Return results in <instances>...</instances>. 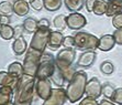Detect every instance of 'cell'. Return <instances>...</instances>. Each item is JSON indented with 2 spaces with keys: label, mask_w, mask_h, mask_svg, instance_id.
<instances>
[{
  "label": "cell",
  "mask_w": 122,
  "mask_h": 105,
  "mask_svg": "<svg viewBox=\"0 0 122 105\" xmlns=\"http://www.w3.org/2000/svg\"><path fill=\"white\" fill-rule=\"evenodd\" d=\"M35 82L36 77L23 74L19 77L18 83L14 88L13 103L15 105H31L34 99V92H35Z\"/></svg>",
  "instance_id": "1"
},
{
  "label": "cell",
  "mask_w": 122,
  "mask_h": 105,
  "mask_svg": "<svg viewBox=\"0 0 122 105\" xmlns=\"http://www.w3.org/2000/svg\"><path fill=\"white\" fill-rule=\"evenodd\" d=\"M76 59V51L73 48H64L55 57V62L61 72L63 73L65 81H71L74 74L77 72L76 66L74 65Z\"/></svg>",
  "instance_id": "2"
},
{
  "label": "cell",
  "mask_w": 122,
  "mask_h": 105,
  "mask_svg": "<svg viewBox=\"0 0 122 105\" xmlns=\"http://www.w3.org/2000/svg\"><path fill=\"white\" fill-rule=\"evenodd\" d=\"M88 82L87 73L84 71H77L74 76L68 82L66 90L67 99L71 103H76L82 99L86 90V84Z\"/></svg>",
  "instance_id": "3"
},
{
  "label": "cell",
  "mask_w": 122,
  "mask_h": 105,
  "mask_svg": "<svg viewBox=\"0 0 122 105\" xmlns=\"http://www.w3.org/2000/svg\"><path fill=\"white\" fill-rule=\"evenodd\" d=\"M55 68H56L55 57L50 52L44 51L41 55L40 65L35 74V77L36 79H50L52 74L54 73Z\"/></svg>",
  "instance_id": "4"
},
{
  "label": "cell",
  "mask_w": 122,
  "mask_h": 105,
  "mask_svg": "<svg viewBox=\"0 0 122 105\" xmlns=\"http://www.w3.org/2000/svg\"><path fill=\"white\" fill-rule=\"evenodd\" d=\"M75 48L81 51L87 50H96L98 49V42L99 39L91 33L84 31H78L74 34Z\"/></svg>",
  "instance_id": "5"
},
{
  "label": "cell",
  "mask_w": 122,
  "mask_h": 105,
  "mask_svg": "<svg viewBox=\"0 0 122 105\" xmlns=\"http://www.w3.org/2000/svg\"><path fill=\"white\" fill-rule=\"evenodd\" d=\"M43 52H40L35 50L33 48H30L26 50L25 52V57L23 60V70L24 73L35 76V74L37 72V69L40 65V60H41V55Z\"/></svg>",
  "instance_id": "6"
},
{
  "label": "cell",
  "mask_w": 122,
  "mask_h": 105,
  "mask_svg": "<svg viewBox=\"0 0 122 105\" xmlns=\"http://www.w3.org/2000/svg\"><path fill=\"white\" fill-rule=\"evenodd\" d=\"M51 29L50 28H39L34 32V35L32 37L30 47L40 52H44L45 48L47 47L48 38L51 34Z\"/></svg>",
  "instance_id": "7"
},
{
  "label": "cell",
  "mask_w": 122,
  "mask_h": 105,
  "mask_svg": "<svg viewBox=\"0 0 122 105\" xmlns=\"http://www.w3.org/2000/svg\"><path fill=\"white\" fill-rule=\"evenodd\" d=\"M52 83L50 79H36L35 82V93L41 99L45 101L52 94Z\"/></svg>",
  "instance_id": "8"
},
{
  "label": "cell",
  "mask_w": 122,
  "mask_h": 105,
  "mask_svg": "<svg viewBox=\"0 0 122 105\" xmlns=\"http://www.w3.org/2000/svg\"><path fill=\"white\" fill-rule=\"evenodd\" d=\"M67 99L66 90L63 88H56L52 90V94L46 99L43 105H64Z\"/></svg>",
  "instance_id": "9"
},
{
  "label": "cell",
  "mask_w": 122,
  "mask_h": 105,
  "mask_svg": "<svg viewBox=\"0 0 122 105\" xmlns=\"http://www.w3.org/2000/svg\"><path fill=\"white\" fill-rule=\"evenodd\" d=\"M67 28L71 30H80L87 24V19L79 12H71L66 16Z\"/></svg>",
  "instance_id": "10"
},
{
  "label": "cell",
  "mask_w": 122,
  "mask_h": 105,
  "mask_svg": "<svg viewBox=\"0 0 122 105\" xmlns=\"http://www.w3.org/2000/svg\"><path fill=\"white\" fill-rule=\"evenodd\" d=\"M97 60V53L94 50H87L84 51L78 58V61L76 63V66L81 69H88L94 65V63Z\"/></svg>",
  "instance_id": "11"
},
{
  "label": "cell",
  "mask_w": 122,
  "mask_h": 105,
  "mask_svg": "<svg viewBox=\"0 0 122 105\" xmlns=\"http://www.w3.org/2000/svg\"><path fill=\"white\" fill-rule=\"evenodd\" d=\"M85 94L89 97H94V99H98L102 94V85L100 81L97 77H92L87 82L86 84V90Z\"/></svg>",
  "instance_id": "12"
},
{
  "label": "cell",
  "mask_w": 122,
  "mask_h": 105,
  "mask_svg": "<svg viewBox=\"0 0 122 105\" xmlns=\"http://www.w3.org/2000/svg\"><path fill=\"white\" fill-rule=\"evenodd\" d=\"M114 46H116V41H114V38L112 34L102 35L99 39V42H98V49L103 52H108L112 50Z\"/></svg>",
  "instance_id": "13"
},
{
  "label": "cell",
  "mask_w": 122,
  "mask_h": 105,
  "mask_svg": "<svg viewBox=\"0 0 122 105\" xmlns=\"http://www.w3.org/2000/svg\"><path fill=\"white\" fill-rule=\"evenodd\" d=\"M64 38H65V35L62 33V31H58V30H56V31H51L50 38H48L47 46L51 49H53V50H56V49L61 48V46H63Z\"/></svg>",
  "instance_id": "14"
},
{
  "label": "cell",
  "mask_w": 122,
  "mask_h": 105,
  "mask_svg": "<svg viewBox=\"0 0 122 105\" xmlns=\"http://www.w3.org/2000/svg\"><path fill=\"white\" fill-rule=\"evenodd\" d=\"M14 90L11 86H0V105H7L12 102Z\"/></svg>",
  "instance_id": "15"
},
{
  "label": "cell",
  "mask_w": 122,
  "mask_h": 105,
  "mask_svg": "<svg viewBox=\"0 0 122 105\" xmlns=\"http://www.w3.org/2000/svg\"><path fill=\"white\" fill-rule=\"evenodd\" d=\"M18 80V77H14L8 71H0V86H11L14 90Z\"/></svg>",
  "instance_id": "16"
},
{
  "label": "cell",
  "mask_w": 122,
  "mask_h": 105,
  "mask_svg": "<svg viewBox=\"0 0 122 105\" xmlns=\"http://www.w3.org/2000/svg\"><path fill=\"white\" fill-rule=\"evenodd\" d=\"M12 50L17 55H21L24 54L28 50V42L25 41V39L23 37L15 38L12 43Z\"/></svg>",
  "instance_id": "17"
},
{
  "label": "cell",
  "mask_w": 122,
  "mask_h": 105,
  "mask_svg": "<svg viewBox=\"0 0 122 105\" xmlns=\"http://www.w3.org/2000/svg\"><path fill=\"white\" fill-rule=\"evenodd\" d=\"M29 10H30V5L28 1L17 0L13 3V12L19 17H24L25 14L29 13Z\"/></svg>",
  "instance_id": "18"
},
{
  "label": "cell",
  "mask_w": 122,
  "mask_h": 105,
  "mask_svg": "<svg viewBox=\"0 0 122 105\" xmlns=\"http://www.w3.org/2000/svg\"><path fill=\"white\" fill-rule=\"evenodd\" d=\"M8 72L11 75H13L14 77H21L24 74V70H23V64L18 61H14L12 62L10 65L8 66Z\"/></svg>",
  "instance_id": "19"
},
{
  "label": "cell",
  "mask_w": 122,
  "mask_h": 105,
  "mask_svg": "<svg viewBox=\"0 0 122 105\" xmlns=\"http://www.w3.org/2000/svg\"><path fill=\"white\" fill-rule=\"evenodd\" d=\"M65 7L71 12H78L85 6V0H64Z\"/></svg>",
  "instance_id": "20"
},
{
  "label": "cell",
  "mask_w": 122,
  "mask_h": 105,
  "mask_svg": "<svg viewBox=\"0 0 122 105\" xmlns=\"http://www.w3.org/2000/svg\"><path fill=\"white\" fill-rule=\"evenodd\" d=\"M50 80L54 83L57 88H63V85H64V84H65V82H66L65 77H64L63 73L61 72V70L58 69V66H57V65H56V68H55L54 73L52 74V76L50 77Z\"/></svg>",
  "instance_id": "21"
},
{
  "label": "cell",
  "mask_w": 122,
  "mask_h": 105,
  "mask_svg": "<svg viewBox=\"0 0 122 105\" xmlns=\"http://www.w3.org/2000/svg\"><path fill=\"white\" fill-rule=\"evenodd\" d=\"M0 37L3 40H11L14 38L13 27L10 24H0Z\"/></svg>",
  "instance_id": "22"
},
{
  "label": "cell",
  "mask_w": 122,
  "mask_h": 105,
  "mask_svg": "<svg viewBox=\"0 0 122 105\" xmlns=\"http://www.w3.org/2000/svg\"><path fill=\"white\" fill-rule=\"evenodd\" d=\"M23 28H24V31H26L28 33H34L39 29V27H37V20L32 17L26 18L23 21Z\"/></svg>",
  "instance_id": "23"
},
{
  "label": "cell",
  "mask_w": 122,
  "mask_h": 105,
  "mask_svg": "<svg viewBox=\"0 0 122 105\" xmlns=\"http://www.w3.org/2000/svg\"><path fill=\"white\" fill-rule=\"evenodd\" d=\"M122 11V5L114 1H108V7H107V11L106 16L107 17H113L117 13Z\"/></svg>",
  "instance_id": "24"
},
{
  "label": "cell",
  "mask_w": 122,
  "mask_h": 105,
  "mask_svg": "<svg viewBox=\"0 0 122 105\" xmlns=\"http://www.w3.org/2000/svg\"><path fill=\"white\" fill-rule=\"evenodd\" d=\"M63 5V0H44V9L47 11H57Z\"/></svg>",
  "instance_id": "25"
},
{
  "label": "cell",
  "mask_w": 122,
  "mask_h": 105,
  "mask_svg": "<svg viewBox=\"0 0 122 105\" xmlns=\"http://www.w3.org/2000/svg\"><path fill=\"white\" fill-rule=\"evenodd\" d=\"M53 24L54 27L58 30V31H64L66 28H67V22H66V16L64 14H57L56 17L53 20Z\"/></svg>",
  "instance_id": "26"
},
{
  "label": "cell",
  "mask_w": 122,
  "mask_h": 105,
  "mask_svg": "<svg viewBox=\"0 0 122 105\" xmlns=\"http://www.w3.org/2000/svg\"><path fill=\"white\" fill-rule=\"evenodd\" d=\"M107 7H108V1H105V0H96L94 6V13L96 16H102V14H106L107 11Z\"/></svg>",
  "instance_id": "27"
},
{
  "label": "cell",
  "mask_w": 122,
  "mask_h": 105,
  "mask_svg": "<svg viewBox=\"0 0 122 105\" xmlns=\"http://www.w3.org/2000/svg\"><path fill=\"white\" fill-rule=\"evenodd\" d=\"M0 13L3 16H11L13 12V3L10 1H2L0 2Z\"/></svg>",
  "instance_id": "28"
},
{
  "label": "cell",
  "mask_w": 122,
  "mask_h": 105,
  "mask_svg": "<svg viewBox=\"0 0 122 105\" xmlns=\"http://www.w3.org/2000/svg\"><path fill=\"white\" fill-rule=\"evenodd\" d=\"M100 71L105 75H111L114 72V65L110 61H103L100 65Z\"/></svg>",
  "instance_id": "29"
},
{
  "label": "cell",
  "mask_w": 122,
  "mask_h": 105,
  "mask_svg": "<svg viewBox=\"0 0 122 105\" xmlns=\"http://www.w3.org/2000/svg\"><path fill=\"white\" fill-rule=\"evenodd\" d=\"M114 90H116V88L111 85V84L107 83L105 85H102V95H103L106 99H111V97H112V95H113V93H114Z\"/></svg>",
  "instance_id": "30"
},
{
  "label": "cell",
  "mask_w": 122,
  "mask_h": 105,
  "mask_svg": "<svg viewBox=\"0 0 122 105\" xmlns=\"http://www.w3.org/2000/svg\"><path fill=\"white\" fill-rule=\"evenodd\" d=\"M111 101L118 105H122V88H118L114 90V93L111 97Z\"/></svg>",
  "instance_id": "31"
},
{
  "label": "cell",
  "mask_w": 122,
  "mask_h": 105,
  "mask_svg": "<svg viewBox=\"0 0 122 105\" xmlns=\"http://www.w3.org/2000/svg\"><path fill=\"white\" fill-rule=\"evenodd\" d=\"M29 5L35 11H41L44 8V0H30Z\"/></svg>",
  "instance_id": "32"
},
{
  "label": "cell",
  "mask_w": 122,
  "mask_h": 105,
  "mask_svg": "<svg viewBox=\"0 0 122 105\" xmlns=\"http://www.w3.org/2000/svg\"><path fill=\"white\" fill-rule=\"evenodd\" d=\"M112 26L116 29L122 28V11L112 17Z\"/></svg>",
  "instance_id": "33"
},
{
  "label": "cell",
  "mask_w": 122,
  "mask_h": 105,
  "mask_svg": "<svg viewBox=\"0 0 122 105\" xmlns=\"http://www.w3.org/2000/svg\"><path fill=\"white\" fill-rule=\"evenodd\" d=\"M78 105H99V102L97 101V99L86 96L85 99H81Z\"/></svg>",
  "instance_id": "34"
},
{
  "label": "cell",
  "mask_w": 122,
  "mask_h": 105,
  "mask_svg": "<svg viewBox=\"0 0 122 105\" xmlns=\"http://www.w3.org/2000/svg\"><path fill=\"white\" fill-rule=\"evenodd\" d=\"M63 46L65 48H75V40H74V35H67L64 38L63 41Z\"/></svg>",
  "instance_id": "35"
},
{
  "label": "cell",
  "mask_w": 122,
  "mask_h": 105,
  "mask_svg": "<svg viewBox=\"0 0 122 105\" xmlns=\"http://www.w3.org/2000/svg\"><path fill=\"white\" fill-rule=\"evenodd\" d=\"M113 38L114 41H116V44H119V46H122V28L120 29H116V31L113 32Z\"/></svg>",
  "instance_id": "36"
},
{
  "label": "cell",
  "mask_w": 122,
  "mask_h": 105,
  "mask_svg": "<svg viewBox=\"0 0 122 105\" xmlns=\"http://www.w3.org/2000/svg\"><path fill=\"white\" fill-rule=\"evenodd\" d=\"M14 30V38H19L22 37L23 31H24V28H23V24H18L13 28Z\"/></svg>",
  "instance_id": "37"
},
{
  "label": "cell",
  "mask_w": 122,
  "mask_h": 105,
  "mask_svg": "<svg viewBox=\"0 0 122 105\" xmlns=\"http://www.w3.org/2000/svg\"><path fill=\"white\" fill-rule=\"evenodd\" d=\"M50 26H51V22L45 18H42V19L37 21V27L39 28H50Z\"/></svg>",
  "instance_id": "38"
},
{
  "label": "cell",
  "mask_w": 122,
  "mask_h": 105,
  "mask_svg": "<svg viewBox=\"0 0 122 105\" xmlns=\"http://www.w3.org/2000/svg\"><path fill=\"white\" fill-rule=\"evenodd\" d=\"M95 2H96V0H85V7H86V9H87L88 12L94 11Z\"/></svg>",
  "instance_id": "39"
},
{
  "label": "cell",
  "mask_w": 122,
  "mask_h": 105,
  "mask_svg": "<svg viewBox=\"0 0 122 105\" xmlns=\"http://www.w3.org/2000/svg\"><path fill=\"white\" fill-rule=\"evenodd\" d=\"M10 16H3L1 14L0 17V24H10Z\"/></svg>",
  "instance_id": "40"
},
{
  "label": "cell",
  "mask_w": 122,
  "mask_h": 105,
  "mask_svg": "<svg viewBox=\"0 0 122 105\" xmlns=\"http://www.w3.org/2000/svg\"><path fill=\"white\" fill-rule=\"evenodd\" d=\"M99 105H118L116 103H113L112 101H109V99H101L99 102Z\"/></svg>",
  "instance_id": "41"
},
{
  "label": "cell",
  "mask_w": 122,
  "mask_h": 105,
  "mask_svg": "<svg viewBox=\"0 0 122 105\" xmlns=\"http://www.w3.org/2000/svg\"><path fill=\"white\" fill-rule=\"evenodd\" d=\"M107 1H114V2H118L122 5V0H107Z\"/></svg>",
  "instance_id": "42"
},
{
  "label": "cell",
  "mask_w": 122,
  "mask_h": 105,
  "mask_svg": "<svg viewBox=\"0 0 122 105\" xmlns=\"http://www.w3.org/2000/svg\"><path fill=\"white\" fill-rule=\"evenodd\" d=\"M7 105H15V104H14L13 102H11V103H9V104H7Z\"/></svg>",
  "instance_id": "43"
},
{
  "label": "cell",
  "mask_w": 122,
  "mask_h": 105,
  "mask_svg": "<svg viewBox=\"0 0 122 105\" xmlns=\"http://www.w3.org/2000/svg\"><path fill=\"white\" fill-rule=\"evenodd\" d=\"M24 1H28V2H29V1H30V0H24Z\"/></svg>",
  "instance_id": "44"
},
{
  "label": "cell",
  "mask_w": 122,
  "mask_h": 105,
  "mask_svg": "<svg viewBox=\"0 0 122 105\" xmlns=\"http://www.w3.org/2000/svg\"><path fill=\"white\" fill-rule=\"evenodd\" d=\"M0 17H1V13H0Z\"/></svg>",
  "instance_id": "45"
}]
</instances>
